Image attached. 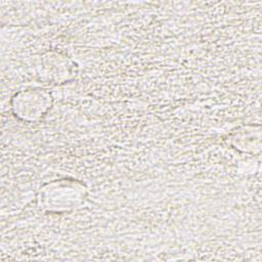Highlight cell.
Returning a JSON list of instances; mask_svg holds the SVG:
<instances>
[{"label": "cell", "mask_w": 262, "mask_h": 262, "mask_svg": "<svg viewBox=\"0 0 262 262\" xmlns=\"http://www.w3.org/2000/svg\"><path fill=\"white\" fill-rule=\"evenodd\" d=\"M86 184L73 177H62L45 182L37 194L39 208L46 213H70L80 208L87 200Z\"/></svg>", "instance_id": "obj_1"}, {"label": "cell", "mask_w": 262, "mask_h": 262, "mask_svg": "<svg viewBox=\"0 0 262 262\" xmlns=\"http://www.w3.org/2000/svg\"><path fill=\"white\" fill-rule=\"evenodd\" d=\"M53 103L51 93L43 88H27L15 92L10 98L12 115L19 121L34 123L48 114Z\"/></svg>", "instance_id": "obj_2"}, {"label": "cell", "mask_w": 262, "mask_h": 262, "mask_svg": "<svg viewBox=\"0 0 262 262\" xmlns=\"http://www.w3.org/2000/svg\"><path fill=\"white\" fill-rule=\"evenodd\" d=\"M78 72L77 63L62 52L50 50L42 54L40 75L51 83H64L72 80Z\"/></svg>", "instance_id": "obj_3"}, {"label": "cell", "mask_w": 262, "mask_h": 262, "mask_svg": "<svg viewBox=\"0 0 262 262\" xmlns=\"http://www.w3.org/2000/svg\"><path fill=\"white\" fill-rule=\"evenodd\" d=\"M230 145L247 155H259L261 151V127L248 124L235 129L229 135Z\"/></svg>", "instance_id": "obj_4"}]
</instances>
